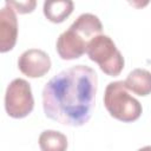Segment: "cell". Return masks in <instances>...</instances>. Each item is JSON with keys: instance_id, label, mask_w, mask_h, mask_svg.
Wrapping results in <instances>:
<instances>
[{"instance_id": "6da1fadb", "label": "cell", "mask_w": 151, "mask_h": 151, "mask_svg": "<svg viewBox=\"0 0 151 151\" xmlns=\"http://www.w3.org/2000/svg\"><path fill=\"white\" fill-rule=\"evenodd\" d=\"M98 76L86 65H76L51 78L42 90L47 118L67 126L85 125L93 112Z\"/></svg>"}, {"instance_id": "7a4b0ae2", "label": "cell", "mask_w": 151, "mask_h": 151, "mask_svg": "<svg viewBox=\"0 0 151 151\" xmlns=\"http://www.w3.org/2000/svg\"><path fill=\"white\" fill-rule=\"evenodd\" d=\"M103 25L99 18L92 13L80 14L73 24L63 32L55 44L59 57L64 60L80 58L87 48V44L97 35L103 34Z\"/></svg>"}, {"instance_id": "3957f363", "label": "cell", "mask_w": 151, "mask_h": 151, "mask_svg": "<svg viewBox=\"0 0 151 151\" xmlns=\"http://www.w3.org/2000/svg\"><path fill=\"white\" fill-rule=\"evenodd\" d=\"M104 105L111 117L123 123H132L137 120L143 112L142 104L130 96L123 80L112 81L106 86Z\"/></svg>"}, {"instance_id": "277c9868", "label": "cell", "mask_w": 151, "mask_h": 151, "mask_svg": "<svg viewBox=\"0 0 151 151\" xmlns=\"http://www.w3.org/2000/svg\"><path fill=\"white\" fill-rule=\"evenodd\" d=\"M88 58L97 63L100 70L111 77H117L124 68V57L113 40L106 34L94 37L86 48Z\"/></svg>"}, {"instance_id": "5b68a950", "label": "cell", "mask_w": 151, "mask_h": 151, "mask_svg": "<svg viewBox=\"0 0 151 151\" xmlns=\"http://www.w3.org/2000/svg\"><path fill=\"white\" fill-rule=\"evenodd\" d=\"M34 107V99L32 94L31 84L25 79H13L5 93V109L12 118H25Z\"/></svg>"}, {"instance_id": "8992f818", "label": "cell", "mask_w": 151, "mask_h": 151, "mask_svg": "<svg viewBox=\"0 0 151 151\" xmlns=\"http://www.w3.org/2000/svg\"><path fill=\"white\" fill-rule=\"evenodd\" d=\"M18 67L22 74L29 78H40L50 71L51 58L42 50L29 48L19 57Z\"/></svg>"}, {"instance_id": "52a82bcc", "label": "cell", "mask_w": 151, "mask_h": 151, "mask_svg": "<svg viewBox=\"0 0 151 151\" xmlns=\"http://www.w3.org/2000/svg\"><path fill=\"white\" fill-rule=\"evenodd\" d=\"M18 38V20L15 11L5 4L0 11V52L11 51Z\"/></svg>"}, {"instance_id": "ba28073f", "label": "cell", "mask_w": 151, "mask_h": 151, "mask_svg": "<svg viewBox=\"0 0 151 151\" xmlns=\"http://www.w3.org/2000/svg\"><path fill=\"white\" fill-rule=\"evenodd\" d=\"M124 84L129 91L145 97L151 93V72L145 68H134L127 74Z\"/></svg>"}, {"instance_id": "9c48e42d", "label": "cell", "mask_w": 151, "mask_h": 151, "mask_svg": "<svg viewBox=\"0 0 151 151\" xmlns=\"http://www.w3.org/2000/svg\"><path fill=\"white\" fill-rule=\"evenodd\" d=\"M42 11L47 20L54 24H60L73 12V2L71 0L45 1Z\"/></svg>"}, {"instance_id": "30bf717a", "label": "cell", "mask_w": 151, "mask_h": 151, "mask_svg": "<svg viewBox=\"0 0 151 151\" xmlns=\"http://www.w3.org/2000/svg\"><path fill=\"white\" fill-rule=\"evenodd\" d=\"M39 146L41 151H66L67 138L64 133L55 130H45L39 136Z\"/></svg>"}, {"instance_id": "8fae6325", "label": "cell", "mask_w": 151, "mask_h": 151, "mask_svg": "<svg viewBox=\"0 0 151 151\" xmlns=\"http://www.w3.org/2000/svg\"><path fill=\"white\" fill-rule=\"evenodd\" d=\"M5 4H7L8 6H11L15 12H18L19 14H26V13H31L33 12V9L35 8L37 1L35 0H26V1H6Z\"/></svg>"}, {"instance_id": "7c38bea8", "label": "cell", "mask_w": 151, "mask_h": 151, "mask_svg": "<svg viewBox=\"0 0 151 151\" xmlns=\"http://www.w3.org/2000/svg\"><path fill=\"white\" fill-rule=\"evenodd\" d=\"M137 151H151V145H146V146H144V147H140V149L137 150Z\"/></svg>"}]
</instances>
